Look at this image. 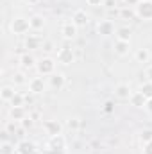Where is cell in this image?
<instances>
[{
  "instance_id": "6da1fadb",
  "label": "cell",
  "mask_w": 152,
  "mask_h": 154,
  "mask_svg": "<svg viewBox=\"0 0 152 154\" xmlns=\"http://www.w3.org/2000/svg\"><path fill=\"white\" fill-rule=\"evenodd\" d=\"M31 29V20H25V18H14L11 22V31L14 34H25L29 32Z\"/></svg>"
},
{
  "instance_id": "7a4b0ae2",
  "label": "cell",
  "mask_w": 152,
  "mask_h": 154,
  "mask_svg": "<svg viewBox=\"0 0 152 154\" xmlns=\"http://www.w3.org/2000/svg\"><path fill=\"white\" fill-rule=\"evenodd\" d=\"M136 11H138V16L143 18V20H150L152 18V2L150 0H143L136 5Z\"/></svg>"
},
{
  "instance_id": "3957f363",
  "label": "cell",
  "mask_w": 152,
  "mask_h": 154,
  "mask_svg": "<svg viewBox=\"0 0 152 154\" xmlns=\"http://www.w3.org/2000/svg\"><path fill=\"white\" fill-rule=\"evenodd\" d=\"M54 68H56V63L50 57H43L38 63V72L43 74V75H52L54 74Z\"/></svg>"
},
{
  "instance_id": "277c9868",
  "label": "cell",
  "mask_w": 152,
  "mask_h": 154,
  "mask_svg": "<svg viewBox=\"0 0 152 154\" xmlns=\"http://www.w3.org/2000/svg\"><path fill=\"white\" fill-rule=\"evenodd\" d=\"M57 59H59V63H63V65L74 63V48H68V47L61 48V50L57 52Z\"/></svg>"
},
{
  "instance_id": "5b68a950",
  "label": "cell",
  "mask_w": 152,
  "mask_h": 154,
  "mask_svg": "<svg viewBox=\"0 0 152 154\" xmlns=\"http://www.w3.org/2000/svg\"><path fill=\"white\" fill-rule=\"evenodd\" d=\"M61 124L57 122V120H50V122H45V131H47V134H50V136H57V134H61Z\"/></svg>"
},
{
  "instance_id": "8992f818",
  "label": "cell",
  "mask_w": 152,
  "mask_h": 154,
  "mask_svg": "<svg viewBox=\"0 0 152 154\" xmlns=\"http://www.w3.org/2000/svg\"><path fill=\"white\" fill-rule=\"evenodd\" d=\"M29 90H31L32 93H43V91H45V82H43V79H41V77L31 79V81H29Z\"/></svg>"
},
{
  "instance_id": "52a82bcc",
  "label": "cell",
  "mask_w": 152,
  "mask_h": 154,
  "mask_svg": "<svg viewBox=\"0 0 152 154\" xmlns=\"http://www.w3.org/2000/svg\"><path fill=\"white\" fill-rule=\"evenodd\" d=\"M48 82H50V86L54 90H61L65 86V75L63 74H52L48 77Z\"/></svg>"
},
{
  "instance_id": "ba28073f",
  "label": "cell",
  "mask_w": 152,
  "mask_h": 154,
  "mask_svg": "<svg viewBox=\"0 0 152 154\" xmlns=\"http://www.w3.org/2000/svg\"><path fill=\"white\" fill-rule=\"evenodd\" d=\"M61 34H63L65 38H74L77 34V25L74 22H66V23L61 27Z\"/></svg>"
},
{
  "instance_id": "9c48e42d",
  "label": "cell",
  "mask_w": 152,
  "mask_h": 154,
  "mask_svg": "<svg viewBox=\"0 0 152 154\" xmlns=\"http://www.w3.org/2000/svg\"><path fill=\"white\" fill-rule=\"evenodd\" d=\"M99 32L100 34H104V36H109V34H113V31H114V25H113V22L111 20H104V22H100L99 23Z\"/></svg>"
},
{
  "instance_id": "30bf717a",
  "label": "cell",
  "mask_w": 152,
  "mask_h": 154,
  "mask_svg": "<svg viewBox=\"0 0 152 154\" xmlns=\"http://www.w3.org/2000/svg\"><path fill=\"white\" fill-rule=\"evenodd\" d=\"M72 22L75 23L77 27H81V25H86V22H88V14L82 11V9H79L74 13V16H72Z\"/></svg>"
},
{
  "instance_id": "8fae6325",
  "label": "cell",
  "mask_w": 152,
  "mask_h": 154,
  "mask_svg": "<svg viewBox=\"0 0 152 154\" xmlns=\"http://www.w3.org/2000/svg\"><path fill=\"white\" fill-rule=\"evenodd\" d=\"M134 57H136L138 63H149V59H150V52H149L147 48H138L136 54H134Z\"/></svg>"
},
{
  "instance_id": "7c38bea8",
  "label": "cell",
  "mask_w": 152,
  "mask_h": 154,
  "mask_svg": "<svg viewBox=\"0 0 152 154\" xmlns=\"http://www.w3.org/2000/svg\"><path fill=\"white\" fill-rule=\"evenodd\" d=\"M114 93H116V97H120V99H131V90H129L127 84H118L116 90H114Z\"/></svg>"
},
{
  "instance_id": "4fadbf2b",
  "label": "cell",
  "mask_w": 152,
  "mask_h": 154,
  "mask_svg": "<svg viewBox=\"0 0 152 154\" xmlns=\"http://www.w3.org/2000/svg\"><path fill=\"white\" fill-rule=\"evenodd\" d=\"M114 52H116L118 56H125V54L129 52V41H122V39H118L116 45H114Z\"/></svg>"
},
{
  "instance_id": "5bb4252c",
  "label": "cell",
  "mask_w": 152,
  "mask_h": 154,
  "mask_svg": "<svg viewBox=\"0 0 152 154\" xmlns=\"http://www.w3.org/2000/svg\"><path fill=\"white\" fill-rule=\"evenodd\" d=\"M18 152H20V154H32V152H34V145H32L31 142L23 140V142H20V143H18Z\"/></svg>"
},
{
  "instance_id": "9a60e30c",
  "label": "cell",
  "mask_w": 152,
  "mask_h": 154,
  "mask_svg": "<svg viewBox=\"0 0 152 154\" xmlns=\"http://www.w3.org/2000/svg\"><path fill=\"white\" fill-rule=\"evenodd\" d=\"M43 45V39L39 38V36H29V38L25 39V47L27 48H39Z\"/></svg>"
},
{
  "instance_id": "2e32d148",
  "label": "cell",
  "mask_w": 152,
  "mask_h": 154,
  "mask_svg": "<svg viewBox=\"0 0 152 154\" xmlns=\"http://www.w3.org/2000/svg\"><path fill=\"white\" fill-rule=\"evenodd\" d=\"M14 95H16V91H14L11 86H4V88H2V100H4V102H11Z\"/></svg>"
},
{
  "instance_id": "e0dca14e",
  "label": "cell",
  "mask_w": 152,
  "mask_h": 154,
  "mask_svg": "<svg viewBox=\"0 0 152 154\" xmlns=\"http://www.w3.org/2000/svg\"><path fill=\"white\" fill-rule=\"evenodd\" d=\"M129 100H131L134 106H138V108H141V106H145V104H147V99H145L140 91H138V93H134V95H131V99H129Z\"/></svg>"
},
{
  "instance_id": "ac0fdd59",
  "label": "cell",
  "mask_w": 152,
  "mask_h": 154,
  "mask_svg": "<svg viewBox=\"0 0 152 154\" xmlns=\"http://www.w3.org/2000/svg\"><path fill=\"white\" fill-rule=\"evenodd\" d=\"M116 36H118V39H122V41H129V38H131V29L129 27H118L116 29Z\"/></svg>"
},
{
  "instance_id": "d6986e66",
  "label": "cell",
  "mask_w": 152,
  "mask_h": 154,
  "mask_svg": "<svg viewBox=\"0 0 152 154\" xmlns=\"http://www.w3.org/2000/svg\"><path fill=\"white\" fill-rule=\"evenodd\" d=\"M43 25H45L43 16L36 14V16H32V18H31V29H36V31H39V29H43Z\"/></svg>"
},
{
  "instance_id": "ffe728a7",
  "label": "cell",
  "mask_w": 152,
  "mask_h": 154,
  "mask_svg": "<svg viewBox=\"0 0 152 154\" xmlns=\"http://www.w3.org/2000/svg\"><path fill=\"white\" fill-rule=\"evenodd\" d=\"M11 118H13V120H23V118H27V116H25V111H23V106L13 108V109H11Z\"/></svg>"
},
{
  "instance_id": "44dd1931",
  "label": "cell",
  "mask_w": 152,
  "mask_h": 154,
  "mask_svg": "<svg viewBox=\"0 0 152 154\" xmlns=\"http://www.w3.org/2000/svg\"><path fill=\"white\" fill-rule=\"evenodd\" d=\"M20 63H22V66H23V68H31V66L34 65V57H32V56H29V54H25V56H22V57H20Z\"/></svg>"
},
{
  "instance_id": "7402d4cb",
  "label": "cell",
  "mask_w": 152,
  "mask_h": 154,
  "mask_svg": "<svg viewBox=\"0 0 152 154\" xmlns=\"http://www.w3.org/2000/svg\"><path fill=\"white\" fill-rule=\"evenodd\" d=\"M140 93L145 97V99H152V82H147L140 88Z\"/></svg>"
},
{
  "instance_id": "603a6c76",
  "label": "cell",
  "mask_w": 152,
  "mask_h": 154,
  "mask_svg": "<svg viewBox=\"0 0 152 154\" xmlns=\"http://www.w3.org/2000/svg\"><path fill=\"white\" fill-rule=\"evenodd\" d=\"M29 79L25 77V74L23 72H16V74H13V82L14 84H25Z\"/></svg>"
},
{
  "instance_id": "cb8c5ba5",
  "label": "cell",
  "mask_w": 152,
  "mask_h": 154,
  "mask_svg": "<svg viewBox=\"0 0 152 154\" xmlns=\"http://www.w3.org/2000/svg\"><path fill=\"white\" fill-rule=\"evenodd\" d=\"M141 142H145V143L152 142V131H150V129H147V131H143V133H141Z\"/></svg>"
},
{
  "instance_id": "d4e9b609",
  "label": "cell",
  "mask_w": 152,
  "mask_h": 154,
  "mask_svg": "<svg viewBox=\"0 0 152 154\" xmlns=\"http://www.w3.org/2000/svg\"><path fill=\"white\" fill-rule=\"evenodd\" d=\"M41 48H43L45 52H52V50H54V43H52V41H43Z\"/></svg>"
},
{
  "instance_id": "484cf974",
  "label": "cell",
  "mask_w": 152,
  "mask_h": 154,
  "mask_svg": "<svg viewBox=\"0 0 152 154\" xmlns=\"http://www.w3.org/2000/svg\"><path fill=\"white\" fill-rule=\"evenodd\" d=\"M13 147H11V143H7V142H4V145H2V154H13Z\"/></svg>"
},
{
  "instance_id": "4316f807",
  "label": "cell",
  "mask_w": 152,
  "mask_h": 154,
  "mask_svg": "<svg viewBox=\"0 0 152 154\" xmlns=\"http://www.w3.org/2000/svg\"><path fill=\"white\" fill-rule=\"evenodd\" d=\"M145 77L149 79V82H152V65L147 68V70H145Z\"/></svg>"
},
{
  "instance_id": "83f0119b",
  "label": "cell",
  "mask_w": 152,
  "mask_h": 154,
  "mask_svg": "<svg viewBox=\"0 0 152 154\" xmlns=\"http://www.w3.org/2000/svg\"><path fill=\"white\" fill-rule=\"evenodd\" d=\"M29 116H31L32 120H38V118H39V109H34V111H31V113H29Z\"/></svg>"
},
{
  "instance_id": "f1b7e54d",
  "label": "cell",
  "mask_w": 152,
  "mask_h": 154,
  "mask_svg": "<svg viewBox=\"0 0 152 154\" xmlns=\"http://www.w3.org/2000/svg\"><path fill=\"white\" fill-rule=\"evenodd\" d=\"M125 2V5H138L141 0H123Z\"/></svg>"
},
{
  "instance_id": "f546056e",
  "label": "cell",
  "mask_w": 152,
  "mask_h": 154,
  "mask_svg": "<svg viewBox=\"0 0 152 154\" xmlns=\"http://www.w3.org/2000/svg\"><path fill=\"white\" fill-rule=\"evenodd\" d=\"M86 2H88L90 5H100V4H102L104 0H86Z\"/></svg>"
},
{
  "instance_id": "4dcf8cb0",
  "label": "cell",
  "mask_w": 152,
  "mask_h": 154,
  "mask_svg": "<svg viewBox=\"0 0 152 154\" xmlns=\"http://www.w3.org/2000/svg\"><path fill=\"white\" fill-rule=\"evenodd\" d=\"M77 125H79V120H70V122H68V127H70V129H72V127H77Z\"/></svg>"
},
{
  "instance_id": "1f68e13d",
  "label": "cell",
  "mask_w": 152,
  "mask_h": 154,
  "mask_svg": "<svg viewBox=\"0 0 152 154\" xmlns=\"http://www.w3.org/2000/svg\"><path fill=\"white\" fill-rule=\"evenodd\" d=\"M104 4H106V7H109V9H113L114 7V0H106Z\"/></svg>"
},
{
  "instance_id": "d6a6232c",
  "label": "cell",
  "mask_w": 152,
  "mask_h": 154,
  "mask_svg": "<svg viewBox=\"0 0 152 154\" xmlns=\"http://www.w3.org/2000/svg\"><path fill=\"white\" fill-rule=\"evenodd\" d=\"M145 154H152V142L147 143V147H145Z\"/></svg>"
},
{
  "instance_id": "836d02e7",
  "label": "cell",
  "mask_w": 152,
  "mask_h": 154,
  "mask_svg": "<svg viewBox=\"0 0 152 154\" xmlns=\"http://www.w3.org/2000/svg\"><path fill=\"white\" fill-rule=\"evenodd\" d=\"M145 108L152 111V99H147V104H145Z\"/></svg>"
},
{
  "instance_id": "e575fe53",
  "label": "cell",
  "mask_w": 152,
  "mask_h": 154,
  "mask_svg": "<svg viewBox=\"0 0 152 154\" xmlns=\"http://www.w3.org/2000/svg\"><path fill=\"white\" fill-rule=\"evenodd\" d=\"M25 2H29V4H38L39 0H25Z\"/></svg>"
}]
</instances>
